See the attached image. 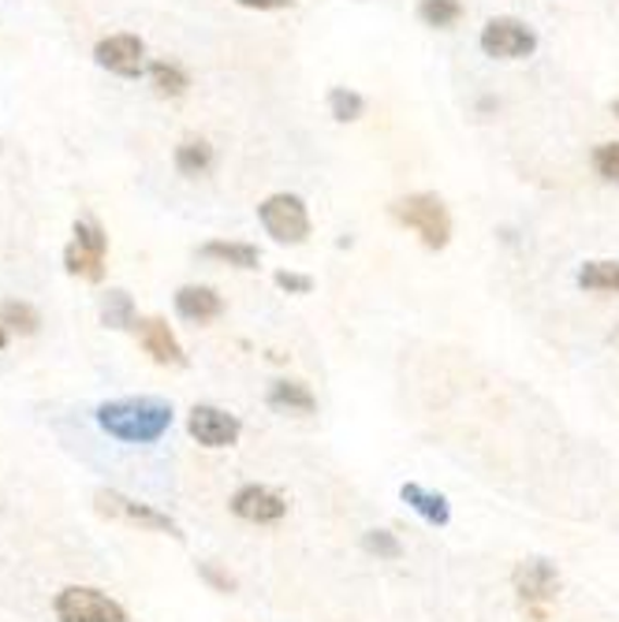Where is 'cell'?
Instances as JSON below:
<instances>
[{
	"instance_id": "6da1fadb",
	"label": "cell",
	"mask_w": 619,
	"mask_h": 622,
	"mask_svg": "<svg viewBox=\"0 0 619 622\" xmlns=\"http://www.w3.org/2000/svg\"><path fill=\"white\" fill-rule=\"evenodd\" d=\"M98 425L124 444H153L169 433L172 407L164 399H153V396L116 399V402H104V407H98Z\"/></svg>"
},
{
	"instance_id": "7a4b0ae2",
	"label": "cell",
	"mask_w": 619,
	"mask_h": 622,
	"mask_svg": "<svg viewBox=\"0 0 619 622\" xmlns=\"http://www.w3.org/2000/svg\"><path fill=\"white\" fill-rule=\"evenodd\" d=\"M399 224H407L418 239L425 242L430 250H444L451 239V216H448V206L437 198V195H407L392 206Z\"/></svg>"
},
{
	"instance_id": "3957f363",
	"label": "cell",
	"mask_w": 619,
	"mask_h": 622,
	"mask_svg": "<svg viewBox=\"0 0 619 622\" xmlns=\"http://www.w3.org/2000/svg\"><path fill=\"white\" fill-rule=\"evenodd\" d=\"M258 221L284 247H299L310 239V213L299 195H269L258 206Z\"/></svg>"
},
{
	"instance_id": "277c9868",
	"label": "cell",
	"mask_w": 619,
	"mask_h": 622,
	"mask_svg": "<svg viewBox=\"0 0 619 622\" xmlns=\"http://www.w3.org/2000/svg\"><path fill=\"white\" fill-rule=\"evenodd\" d=\"M104 253H109V235L101 232L98 221H78L75 235L64 250V265L72 276H83L90 284L104 279Z\"/></svg>"
},
{
	"instance_id": "5b68a950",
	"label": "cell",
	"mask_w": 619,
	"mask_h": 622,
	"mask_svg": "<svg viewBox=\"0 0 619 622\" xmlns=\"http://www.w3.org/2000/svg\"><path fill=\"white\" fill-rule=\"evenodd\" d=\"M52 611L60 622H131L116 600L104 597L101 589H90V585H67L52 604Z\"/></svg>"
},
{
	"instance_id": "8992f818",
	"label": "cell",
	"mask_w": 619,
	"mask_h": 622,
	"mask_svg": "<svg viewBox=\"0 0 619 622\" xmlns=\"http://www.w3.org/2000/svg\"><path fill=\"white\" fill-rule=\"evenodd\" d=\"M478 41H482L485 57H493V60H522L537 49V34L522 20H511V15H500V20L485 23Z\"/></svg>"
},
{
	"instance_id": "52a82bcc",
	"label": "cell",
	"mask_w": 619,
	"mask_h": 622,
	"mask_svg": "<svg viewBox=\"0 0 619 622\" xmlns=\"http://www.w3.org/2000/svg\"><path fill=\"white\" fill-rule=\"evenodd\" d=\"M94 60H98L104 72H112L120 78H138L146 72V46H143V38H135V34H112V38L98 41Z\"/></svg>"
},
{
	"instance_id": "ba28073f",
	"label": "cell",
	"mask_w": 619,
	"mask_h": 622,
	"mask_svg": "<svg viewBox=\"0 0 619 622\" xmlns=\"http://www.w3.org/2000/svg\"><path fill=\"white\" fill-rule=\"evenodd\" d=\"M98 511L101 514H112V519H124L131 525H143V530H157V533H169V537H183L179 525L169 519V514L153 511L146 503H135V499L120 496V493H98Z\"/></svg>"
},
{
	"instance_id": "9c48e42d",
	"label": "cell",
	"mask_w": 619,
	"mask_h": 622,
	"mask_svg": "<svg viewBox=\"0 0 619 622\" xmlns=\"http://www.w3.org/2000/svg\"><path fill=\"white\" fill-rule=\"evenodd\" d=\"M187 428L202 448H232L243 433L239 418L228 414V410H221V407H195L190 410Z\"/></svg>"
},
{
	"instance_id": "30bf717a",
	"label": "cell",
	"mask_w": 619,
	"mask_h": 622,
	"mask_svg": "<svg viewBox=\"0 0 619 622\" xmlns=\"http://www.w3.org/2000/svg\"><path fill=\"white\" fill-rule=\"evenodd\" d=\"M232 514L243 522L269 525V522L284 519L287 503H284V496H276L273 488H265V485H243L239 493L232 496Z\"/></svg>"
},
{
	"instance_id": "8fae6325",
	"label": "cell",
	"mask_w": 619,
	"mask_h": 622,
	"mask_svg": "<svg viewBox=\"0 0 619 622\" xmlns=\"http://www.w3.org/2000/svg\"><path fill=\"white\" fill-rule=\"evenodd\" d=\"M516 593L522 604H548L560 593V571H556L548 559H527L516 567Z\"/></svg>"
},
{
	"instance_id": "7c38bea8",
	"label": "cell",
	"mask_w": 619,
	"mask_h": 622,
	"mask_svg": "<svg viewBox=\"0 0 619 622\" xmlns=\"http://www.w3.org/2000/svg\"><path fill=\"white\" fill-rule=\"evenodd\" d=\"M135 332H138V344H143V350L153 358L157 365H183L187 362V358H183L179 339L172 336V328L161 318H138Z\"/></svg>"
},
{
	"instance_id": "4fadbf2b",
	"label": "cell",
	"mask_w": 619,
	"mask_h": 622,
	"mask_svg": "<svg viewBox=\"0 0 619 622\" xmlns=\"http://www.w3.org/2000/svg\"><path fill=\"white\" fill-rule=\"evenodd\" d=\"M176 313L183 321H195V324H209L224 313V299L213 291V287H179L176 291Z\"/></svg>"
},
{
	"instance_id": "5bb4252c",
	"label": "cell",
	"mask_w": 619,
	"mask_h": 622,
	"mask_svg": "<svg viewBox=\"0 0 619 622\" xmlns=\"http://www.w3.org/2000/svg\"><path fill=\"white\" fill-rule=\"evenodd\" d=\"M269 407L284 410V414L307 418V414L318 410V399H313V391L307 388V384H299V381H276L273 388H269Z\"/></svg>"
},
{
	"instance_id": "9a60e30c",
	"label": "cell",
	"mask_w": 619,
	"mask_h": 622,
	"mask_svg": "<svg viewBox=\"0 0 619 622\" xmlns=\"http://www.w3.org/2000/svg\"><path fill=\"white\" fill-rule=\"evenodd\" d=\"M399 496H404V503L407 507H414L418 514H422L430 525H448L451 519V511H448V499H444L441 493H430V488H422V485H404L399 488Z\"/></svg>"
},
{
	"instance_id": "2e32d148",
	"label": "cell",
	"mask_w": 619,
	"mask_h": 622,
	"mask_svg": "<svg viewBox=\"0 0 619 622\" xmlns=\"http://www.w3.org/2000/svg\"><path fill=\"white\" fill-rule=\"evenodd\" d=\"M198 253L209 261H221V265H232V269H258V258H261L258 247H250V242H224V239L206 242Z\"/></svg>"
},
{
	"instance_id": "e0dca14e",
	"label": "cell",
	"mask_w": 619,
	"mask_h": 622,
	"mask_svg": "<svg viewBox=\"0 0 619 622\" xmlns=\"http://www.w3.org/2000/svg\"><path fill=\"white\" fill-rule=\"evenodd\" d=\"M579 287L582 291L619 295V261H586L579 269Z\"/></svg>"
},
{
	"instance_id": "ac0fdd59",
	"label": "cell",
	"mask_w": 619,
	"mask_h": 622,
	"mask_svg": "<svg viewBox=\"0 0 619 622\" xmlns=\"http://www.w3.org/2000/svg\"><path fill=\"white\" fill-rule=\"evenodd\" d=\"M150 83L157 86V94L161 98H183L190 86L187 72H183L179 64H169V60H157V64H150Z\"/></svg>"
},
{
	"instance_id": "d6986e66",
	"label": "cell",
	"mask_w": 619,
	"mask_h": 622,
	"mask_svg": "<svg viewBox=\"0 0 619 622\" xmlns=\"http://www.w3.org/2000/svg\"><path fill=\"white\" fill-rule=\"evenodd\" d=\"M176 169L183 175H206L213 169V146L202 142V138H190L176 150Z\"/></svg>"
},
{
	"instance_id": "ffe728a7",
	"label": "cell",
	"mask_w": 619,
	"mask_h": 622,
	"mask_svg": "<svg viewBox=\"0 0 619 622\" xmlns=\"http://www.w3.org/2000/svg\"><path fill=\"white\" fill-rule=\"evenodd\" d=\"M101 321L109 324V328H135L138 318H135V302H131V295L127 291H109V295H104Z\"/></svg>"
},
{
	"instance_id": "44dd1931",
	"label": "cell",
	"mask_w": 619,
	"mask_h": 622,
	"mask_svg": "<svg viewBox=\"0 0 619 622\" xmlns=\"http://www.w3.org/2000/svg\"><path fill=\"white\" fill-rule=\"evenodd\" d=\"M459 15H463V4H459V0H422V4H418V20L425 26H437V30L456 26Z\"/></svg>"
},
{
	"instance_id": "7402d4cb",
	"label": "cell",
	"mask_w": 619,
	"mask_h": 622,
	"mask_svg": "<svg viewBox=\"0 0 619 622\" xmlns=\"http://www.w3.org/2000/svg\"><path fill=\"white\" fill-rule=\"evenodd\" d=\"M0 324H4V328L23 332V336H34L41 318H38V310H34V306H26V302H4V306H0Z\"/></svg>"
},
{
	"instance_id": "603a6c76",
	"label": "cell",
	"mask_w": 619,
	"mask_h": 622,
	"mask_svg": "<svg viewBox=\"0 0 619 622\" xmlns=\"http://www.w3.org/2000/svg\"><path fill=\"white\" fill-rule=\"evenodd\" d=\"M366 109L362 94L347 90V86H336L333 94H329V112H333V120H339V124H351V120H359Z\"/></svg>"
},
{
	"instance_id": "cb8c5ba5",
	"label": "cell",
	"mask_w": 619,
	"mask_h": 622,
	"mask_svg": "<svg viewBox=\"0 0 619 622\" xmlns=\"http://www.w3.org/2000/svg\"><path fill=\"white\" fill-rule=\"evenodd\" d=\"M362 548L370 551V556H377V559H399V556H404V545H399L396 533H388V530H370L362 537Z\"/></svg>"
},
{
	"instance_id": "d4e9b609",
	"label": "cell",
	"mask_w": 619,
	"mask_h": 622,
	"mask_svg": "<svg viewBox=\"0 0 619 622\" xmlns=\"http://www.w3.org/2000/svg\"><path fill=\"white\" fill-rule=\"evenodd\" d=\"M594 169L601 179L619 183V142H601L594 150Z\"/></svg>"
},
{
	"instance_id": "484cf974",
	"label": "cell",
	"mask_w": 619,
	"mask_h": 622,
	"mask_svg": "<svg viewBox=\"0 0 619 622\" xmlns=\"http://www.w3.org/2000/svg\"><path fill=\"white\" fill-rule=\"evenodd\" d=\"M198 574H202L216 593H232V589H235V577H232V574H224L216 563H202V567H198Z\"/></svg>"
},
{
	"instance_id": "4316f807",
	"label": "cell",
	"mask_w": 619,
	"mask_h": 622,
	"mask_svg": "<svg viewBox=\"0 0 619 622\" xmlns=\"http://www.w3.org/2000/svg\"><path fill=\"white\" fill-rule=\"evenodd\" d=\"M276 284L284 287V291H295V295H307L313 287L310 276H299V273H276Z\"/></svg>"
},
{
	"instance_id": "83f0119b",
	"label": "cell",
	"mask_w": 619,
	"mask_h": 622,
	"mask_svg": "<svg viewBox=\"0 0 619 622\" xmlns=\"http://www.w3.org/2000/svg\"><path fill=\"white\" fill-rule=\"evenodd\" d=\"M239 4L255 12H281V8H292V0H239Z\"/></svg>"
},
{
	"instance_id": "f1b7e54d",
	"label": "cell",
	"mask_w": 619,
	"mask_h": 622,
	"mask_svg": "<svg viewBox=\"0 0 619 622\" xmlns=\"http://www.w3.org/2000/svg\"><path fill=\"white\" fill-rule=\"evenodd\" d=\"M4 347H8V328L0 324V350H4Z\"/></svg>"
},
{
	"instance_id": "f546056e",
	"label": "cell",
	"mask_w": 619,
	"mask_h": 622,
	"mask_svg": "<svg viewBox=\"0 0 619 622\" xmlns=\"http://www.w3.org/2000/svg\"><path fill=\"white\" fill-rule=\"evenodd\" d=\"M612 116H616V120H619V98H616V101H612Z\"/></svg>"
}]
</instances>
